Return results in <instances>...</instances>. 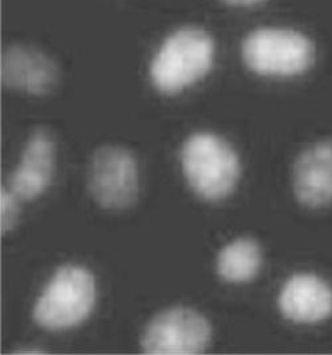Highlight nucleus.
Masks as SVG:
<instances>
[{
    "mask_svg": "<svg viewBox=\"0 0 332 355\" xmlns=\"http://www.w3.org/2000/svg\"><path fill=\"white\" fill-rule=\"evenodd\" d=\"M88 187L96 202L110 210L130 208L140 194V171L134 155L123 146L96 149L88 172Z\"/></svg>",
    "mask_w": 332,
    "mask_h": 355,
    "instance_id": "39448f33",
    "label": "nucleus"
},
{
    "mask_svg": "<svg viewBox=\"0 0 332 355\" xmlns=\"http://www.w3.org/2000/svg\"><path fill=\"white\" fill-rule=\"evenodd\" d=\"M211 327L205 317L190 307H171L146 324L141 338L143 353L193 355L205 352Z\"/></svg>",
    "mask_w": 332,
    "mask_h": 355,
    "instance_id": "423d86ee",
    "label": "nucleus"
},
{
    "mask_svg": "<svg viewBox=\"0 0 332 355\" xmlns=\"http://www.w3.org/2000/svg\"><path fill=\"white\" fill-rule=\"evenodd\" d=\"M59 81L56 63L39 49L10 46L1 53V83L30 95L49 94Z\"/></svg>",
    "mask_w": 332,
    "mask_h": 355,
    "instance_id": "0eeeda50",
    "label": "nucleus"
},
{
    "mask_svg": "<svg viewBox=\"0 0 332 355\" xmlns=\"http://www.w3.org/2000/svg\"><path fill=\"white\" fill-rule=\"evenodd\" d=\"M19 201L20 198L10 188H1L0 193V227L1 233H7L14 229L19 220Z\"/></svg>",
    "mask_w": 332,
    "mask_h": 355,
    "instance_id": "f8f14e48",
    "label": "nucleus"
},
{
    "mask_svg": "<svg viewBox=\"0 0 332 355\" xmlns=\"http://www.w3.org/2000/svg\"><path fill=\"white\" fill-rule=\"evenodd\" d=\"M216 46L205 30L184 27L171 33L150 64V78L162 94L173 95L201 80L214 62Z\"/></svg>",
    "mask_w": 332,
    "mask_h": 355,
    "instance_id": "f03ea898",
    "label": "nucleus"
},
{
    "mask_svg": "<svg viewBox=\"0 0 332 355\" xmlns=\"http://www.w3.org/2000/svg\"><path fill=\"white\" fill-rule=\"evenodd\" d=\"M96 279L81 265H65L51 277L33 306V320L52 330H68L84 322L96 302Z\"/></svg>",
    "mask_w": 332,
    "mask_h": 355,
    "instance_id": "7ed1b4c3",
    "label": "nucleus"
},
{
    "mask_svg": "<svg viewBox=\"0 0 332 355\" xmlns=\"http://www.w3.org/2000/svg\"><path fill=\"white\" fill-rule=\"evenodd\" d=\"M314 46L303 33L286 28H259L242 43V58L255 73L295 76L314 62Z\"/></svg>",
    "mask_w": 332,
    "mask_h": 355,
    "instance_id": "20e7f679",
    "label": "nucleus"
},
{
    "mask_svg": "<svg viewBox=\"0 0 332 355\" xmlns=\"http://www.w3.org/2000/svg\"><path fill=\"white\" fill-rule=\"evenodd\" d=\"M294 192L308 208L332 202V140L319 141L299 155L292 175Z\"/></svg>",
    "mask_w": 332,
    "mask_h": 355,
    "instance_id": "1a4fd4ad",
    "label": "nucleus"
},
{
    "mask_svg": "<svg viewBox=\"0 0 332 355\" xmlns=\"http://www.w3.org/2000/svg\"><path fill=\"white\" fill-rule=\"evenodd\" d=\"M262 250L253 239L241 237L226 243L217 256V273L230 284H245L259 273Z\"/></svg>",
    "mask_w": 332,
    "mask_h": 355,
    "instance_id": "9b49d317",
    "label": "nucleus"
},
{
    "mask_svg": "<svg viewBox=\"0 0 332 355\" xmlns=\"http://www.w3.org/2000/svg\"><path fill=\"white\" fill-rule=\"evenodd\" d=\"M15 354H44L46 350L39 347H24V349H16Z\"/></svg>",
    "mask_w": 332,
    "mask_h": 355,
    "instance_id": "4468645a",
    "label": "nucleus"
},
{
    "mask_svg": "<svg viewBox=\"0 0 332 355\" xmlns=\"http://www.w3.org/2000/svg\"><path fill=\"white\" fill-rule=\"evenodd\" d=\"M181 164L193 192L211 202L233 193L241 178L237 152L221 136L211 132H197L185 140Z\"/></svg>",
    "mask_w": 332,
    "mask_h": 355,
    "instance_id": "f257e3e1",
    "label": "nucleus"
},
{
    "mask_svg": "<svg viewBox=\"0 0 332 355\" xmlns=\"http://www.w3.org/2000/svg\"><path fill=\"white\" fill-rule=\"evenodd\" d=\"M222 1L229 6H234V7H253V6H258L266 0H222Z\"/></svg>",
    "mask_w": 332,
    "mask_h": 355,
    "instance_id": "ddd939ff",
    "label": "nucleus"
},
{
    "mask_svg": "<svg viewBox=\"0 0 332 355\" xmlns=\"http://www.w3.org/2000/svg\"><path fill=\"white\" fill-rule=\"evenodd\" d=\"M56 146L46 130H35L28 137L21 159L10 178V189L20 198L31 201L47 191L55 171Z\"/></svg>",
    "mask_w": 332,
    "mask_h": 355,
    "instance_id": "6e6552de",
    "label": "nucleus"
},
{
    "mask_svg": "<svg viewBox=\"0 0 332 355\" xmlns=\"http://www.w3.org/2000/svg\"><path fill=\"white\" fill-rule=\"evenodd\" d=\"M278 304L286 318L294 322H319L332 314L331 286L315 275H292L279 293Z\"/></svg>",
    "mask_w": 332,
    "mask_h": 355,
    "instance_id": "9d476101",
    "label": "nucleus"
}]
</instances>
